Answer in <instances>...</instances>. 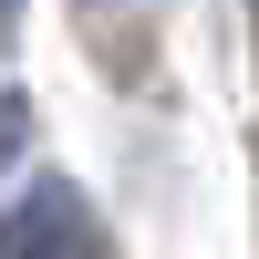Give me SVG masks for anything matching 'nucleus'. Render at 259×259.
Masks as SVG:
<instances>
[{"mask_svg": "<svg viewBox=\"0 0 259 259\" xmlns=\"http://www.w3.org/2000/svg\"><path fill=\"white\" fill-rule=\"evenodd\" d=\"M0 259H94V207L73 187H31L0 218Z\"/></svg>", "mask_w": 259, "mask_h": 259, "instance_id": "1", "label": "nucleus"}, {"mask_svg": "<svg viewBox=\"0 0 259 259\" xmlns=\"http://www.w3.org/2000/svg\"><path fill=\"white\" fill-rule=\"evenodd\" d=\"M11 135H21V104H0V156H11Z\"/></svg>", "mask_w": 259, "mask_h": 259, "instance_id": "2", "label": "nucleus"}, {"mask_svg": "<svg viewBox=\"0 0 259 259\" xmlns=\"http://www.w3.org/2000/svg\"><path fill=\"white\" fill-rule=\"evenodd\" d=\"M11 11H21V0H0V31H11Z\"/></svg>", "mask_w": 259, "mask_h": 259, "instance_id": "3", "label": "nucleus"}]
</instances>
